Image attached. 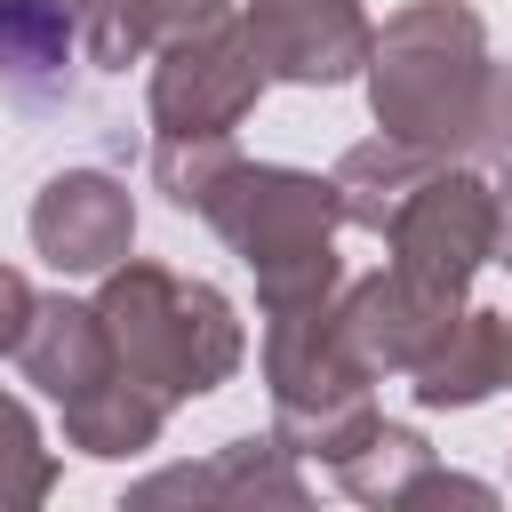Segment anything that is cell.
<instances>
[{"instance_id": "cell-21", "label": "cell", "mask_w": 512, "mask_h": 512, "mask_svg": "<svg viewBox=\"0 0 512 512\" xmlns=\"http://www.w3.org/2000/svg\"><path fill=\"white\" fill-rule=\"evenodd\" d=\"M384 512H504V496L488 488V480H472V472H448V464H424Z\"/></svg>"}, {"instance_id": "cell-3", "label": "cell", "mask_w": 512, "mask_h": 512, "mask_svg": "<svg viewBox=\"0 0 512 512\" xmlns=\"http://www.w3.org/2000/svg\"><path fill=\"white\" fill-rule=\"evenodd\" d=\"M208 224L232 240V256L256 272L264 312H296V304H328L344 288L336 264V184L304 176V168H272V160H240L224 176V192L208 200Z\"/></svg>"}, {"instance_id": "cell-13", "label": "cell", "mask_w": 512, "mask_h": 512, "mask_svg": "<svg viewBox=\"0 0 512 512\" xmlns=\"http://www.w3.org/2000/svg\"><path fill=\"white\" fill-rule=\"evenodd\" d=\"M440 160L432 152H416V144H400V136H368V144H352L344 160H336V216L344 224H360V232H392V216L408 208V192L432 176Z\"/></svg>"}, {"instance_id": "cell-12", "label": "cell", "mask_w": 512, "mask_h": 512, "mask_svg": "<svg viewBox=\"0 0 512 512\" xmlns=\"http://www.w3.org/2000/svg\"><path fill=\"white\" fill-rule=\"evenodd\" d=\"M72 0H0V96L56 104L72 80Z\"/></svg>"}, {"instance_id": "cell-15", "label": "cell", "mask_w": 512, "mask_h": 512, "mask_svg": "<svg viewBox=\"0 0 512 512\" xmlns=\"http://www.w3.org/2000/svg\"><path fill=\"white\" fill-rule=\"evenodd\" d=\"M160 424H168V408H160L144 384H128V376L64 400V440H72L80 456H136V448L160 440Z\"/></svg>"}, {"instance_id": "cell-22", "label": "cell", "mask_w": 512, "mask_h": 512, "mask_svg": "<svg viewBox=\"0 0 512 512\" xmlns=\"http://www.w3.org/2000/svg\"><path fill=\"white\" fill-rule=\"evenodd\" d=\"M120 8H128V24H136L144 48H168V40H184V32H200V24L224 16V0H120Z\"/></svg>"}, {"instance_id": "cell-2", "label": "cell", "mask_w": 512, "mask_h": 512, "mask_svg": "<svg viewBox=\"0 0 512 512\" xmlns=\"http://www.w3.org/2000/svg\"><path fill=\"white\" fill-rule=\"evenodd\" d=\"M96 320H104V336H112L120 376L144 384L160 408L216 392V384L240 368V352H248L240 312H232L208 280H184V272L144 264V256H128V264L104 272Z\"/></svg>"}, {"instance_id": "cell-6", "label": "cell", "mask_w": 512, "mask_h": 512, "mask_svg": "<svg viewBox=\"0 0 512 512\" xmlns=\"http://www.w3.org/2000/svg\"><path fill=\"white\" fill-rule=\"evenodd\" d=\"M264 96V64L240 16H216L168 48H152V128L160 136H232Z\"/></svg>"}, {"instance_id": "cell-4", "label": "cell", "mask_w": 512, "mask_h": 512, "mask_svg": "<svg viewBox=\"0 0 512 512\" xmlns=\"http://www.w3.org/2000/svg\"><path fill=\"white\" fill-rule=\"evenodd\" d=\"M264 384H272V440L288 456H352L376 424L368 400V368L344 352L336 336V296L328 304H296V312H264Z\"/></svg>"}, {"instance_id": "cell-18", "label": "cell", "mask_w": 512, "mask_h": 512, "mask_svg": "<svg viewBox=\"0 0 512 512\" xmlns=\"http://www.w3.org/2000/svg\"><path fill=\"white\" fill-rule=\"evenodd\" d=\"M56 488V456L32 424V408L16 392H0V504H48Z\"/></svg>"}, {"instance_id": "cell-1", "label": "cell", "mask_w": 512, "mask_h": 512, "mask_svg": "<svg viewBox=\"0 0 512 512\" xmlns=\"http://www.w3.org/2000/svg\"><path fill=\"white\" fill-rule=\"evenodd\" d=\"M368 104L384 136L432 160H512V64L488 56L472 0H408L400 16H384L368 48Z\"/></svg>"}, {"instance_id": "cell-25", "label": "cell", "mask_w": 512, "mask_h": 512, "mask_svg": "<svg viewBox=\"0 0 512 512\" xmlns=\"http://www.w3.org/2000/svg\"><path fill=\"white\" fill-rule=\"evenodd\" d=\"M504 384H512V312H504Z\"/></svg>"}, {"instance_id": "cell-17", "label": "cell", "mask_w": 512, "mask_h": 512, "mask_svg": "<svg viewBox=\"0 0 512 512\" xmlns=\"http://www.w3.org/2000/svg\"><path fill=\"white\" fill-rule=\"evenodd\" d=\"M232 168H240V144H232V136H160V144H152V184H160L184 216H208V200L224 192Z\"/></svg>"}, {"instance_id": "cell-24", "label": "cell", "mask_w": 512, "mask_h": 512, "mask_svg": "<svg viewBox=\"0 0 512 512\" xmlns=\"http://www.w3.org/2000/svg\"><path fill=\"white\" fill-rule=\"evenodd\" d=\"M496 264H512V160L496 176Z\"/></svg>"}, {"instance_id": "cell-20", "label": "cell", "mask_w": 512, "mask_h": 512, "mask_svg": "<svg viewBox=\"0 0 512 512\" xmlns=\"http://www.w3.org/2000/svg\"><path fill=\"white\" fill-rule=\"evenodd\" d=\"M112 512H216V472H208V464H160V472H144Z\"/></svg>"}, {"instance_id": "cell-16", "label": "cell", "mask_w": 512, "mask_h": 512, "mask_svg": "<svg viewBox=\"0 0 512 512\" xmlns=\"http://www.w3.org/2000/svg\"><path fill=\"white\" fill-rule=\"evenodd\" d=\"M424 464H440V456H432V440H424V432H408V424H384V416H376V424H368V440H360L352 456H336L328 472H336V488H344V496H360V504H376V512H384V504H392Z\"/></svg>"}, {"instance_id": "cell-10", "label": "cell", "mask_w": 512, "mask_h": 512, "mask_svg": "<svg viewBox=\"0 0 512 512\" xmlns=\"http://www.w3.org/2000/svg\"><path fill=\"white\" fill-rule=\"evenodd\" d=\"M16 360H24V376H32L56 408L120 376V360H112V336H104L96 304H64V296H40V312H32V328H24V352H16Z\"/></svg>"}, {"instance_id": "cell-11", "label": "cell", "mask_w": 512, "mask_h": 512, "mask_svg": "<svg viewBox=\"0 0 512 512\" xmlns=\"http://www.w3.org/2000/svg\"><path fill=\"white\" fill-rule=\"evenodd\" d=\"M496 384H504V312L456 304V320L416 352L408 392H416L424 408H480Z\"/></svg>"}, {"instance_id": "cell-5", "label": "cell", "mask_w": 512, "mask_h": 512, "mask_svg": "<svg viewBox=\"0 0 512 512\" xmlns=\"http://www.w3.org/2000/svg\"><path fill=\"white\" fill-rule=\"evenodd\" d=\"M384 240H392V272H400L416 296L464 304L472 272L496 256V184H480L472 168L440 160V168L408 192V208L392 216Z\"/></svg>"}, {"instance_id": "cell-8", "label": "cell", "mask_w": 512, "mask_h": 512, "mask_svg": "<svg viewBox=\"0 0 512 512\" xmlns=\"http://www.w3.org/2000/svg\"><path fill=\"white\" fill-rule=\"evenodd\" d=\"M128 240H136V200L120 176L64 168L32 192V248L56 272H112V264H128Z\"/></svg>"}, {"instance_id": "cell-9", "label": "cell", "mask_w": 512, "mask_h": 512, "mask_svg": "<svg viewBox=\"0 0 512 512\" xmlns=\"http://www.w3.org/2000/svg\"><path fill=\"white\" fill-rule=\"evenodd\" d=\"M448 320H456V304L416 296L400 272H368V280H352V288L336 296V336H344V352H352L368 376H408L416 352H424Z\"/></svg>"}, {"instance_id": "cell-23", "label": "cell", "mask_w": 512, "mask_h": 512, "mask_svg": "<svg viewBox=\"0 0 512 512\" xmlns=\"http://www.w3.org/2000/svg\"><path fill=\"white\" fill-rule=\"evenodd\" d=\"M32 312H40L32 280L0 264V360H16V352H24V328H32Z\"/></svg>"}, {"instance_id": "cell-19", "label": "cell", "mask_w": 512, "mask_h": 512, "mask_svg": "<svg viewBox=\"0 0 512 512\" xmlns=\"http://www.w3.org/2000/svg\"><path fill=\"white\" fill-rule=\"evenodd\" d=\"M72 40L88 48L96 72H128V64H144V40H136V24H128L120 0H72Z\"/></svg>"}, {"instance_id": "cell-7", "label": "cell", "mask_w": 512, "mask_h": 512, "mask_svg": "<svg viewBox=\"0 0 512 512\" xmlns=\"http://www.w3.org/2000/svg\"><path fill=\"white\" fill-rule=\"evenodd\" d=\"M240 32L264 80H296V88H344L352 72H368V48H376V24L360 0H248Z\"/></svg>"}, {"instance_id": "cell-14", "label": "cell", "mask_w": 512, "mask_h": 512, "mask_svg": "<svg viewBox=\"0 0 512 512\" xmlns=\"http://www.w3.org/2000/svg\"><path fill=\"white\" fill-rule=\"evenodd\" d=\"M216 472V512H320V496L296 480V456L280 440H232L208 456Z\"/></svg>"}]
</instances>
